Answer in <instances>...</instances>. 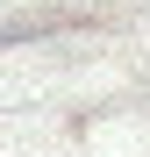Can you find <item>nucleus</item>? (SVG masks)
Returning <instances> with one entry per match:
<instances>
[{
	"label": "nucleus",
	"mask_w": 150,
	"mask_h": 157,
	"mask_svg": "<svg viewBox=\"0 0 150 157\" xmlns=\"http://www.w3.org/2000/svg\"><path fill=\"white\" fill-rule=\"evenodd\" d=\"M50 29H57V14H21V21L0 29V50H7V43H29V36H50Z\"/></svg>",
	"instance_id": "1"
}]
</instances>
